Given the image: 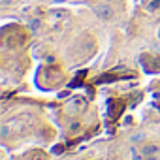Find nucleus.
<instances>
[{"label": "nucleus", "mask_w": 160, "mask_h": 160, "mask_svg": "<svg viewBox=\"0 0 160 160\" xmlns=\"http://www.w3.org/2000/svg\"><path fill=\"white\" fill-rule=\"evenodd\" d=\"M122 109H124V104L122 102H117V100H109L108 102V113H109L111 119H117L122 113Z\"/></svg>", "instance_id": "nucleus-1"}, {"label": "nucleus", "mask_w": 160, "mask_h": 160, "mask_svg": "<svg viewBox=\"0 0 160 160\" xmlns=\"http://www.w3.org/2000/svg\"><path fill=\"white\" fill-rule=\"evenodd\" d=\"M141 64L145 66L147 72H156V70H160V60H158V58H151V62H147V58L141 57Z\"/></svg>", "instance_id": "nucleus-2"}, {"label": "nucleus", "mask_w": 160, "mask_h": 160, "mask_svg": "<svg viewBox=\"0 0 160 160\" xmlns=\"http://www.w3.org/2000/svg\"><path fill=\"white\" fill-rule=\"evenodd\" d=\"M96 13H98L100 17H104V19H111V15H113V12H111L109 6H98V8H96Z\"/></svg>", "instance_id": "nucleus-3"}, {"label": "nucleus", "mask_w": 160, "mask_h": 160, "mask_svg": "<svg viewBox=\"0 0 160 160\" xmlns=\"http://www.w3.org/2000/svg\"><path fill=\"white\" fill-rule=\"evenodd\" d=\"M85 75H87V72H85V70H81V72L77 73V77L72 81V87H79V85H81V81H83V77H85Z\"/></svg>", "instance_id": "nucleus-4"}, {"label": "nucleus", "mask_w": 160, "mask_h": 160, "mask_svg": "<svg viewBox=\"0 0 160 160\" xmlns=\"http://www.w3.org/2000/svg\"><path fill=\"white\" fill-rule=\"evenodd\" d=\"M38 27H40V21H38V19H32V21H30V30H32V32H36V30H38Z\"/></svg>", "instance_id": "nucleus-5"}, {"label": "nucleus", "mask_w": 160, "mask_h": 160, "mask_svg": "<svg viewBox=\"0 0 160 160\" xmlns=\"http://www.w3.org/2000/svg\"><path fill=\"white\" fill-rule=\"evenodd\" d=\"M156 8H160V0H152L149 4V10H156Z\"/></svg>", "instance_id": "nucleus-6"}, {"label": "nucleus", "mask_w": 160, "mask_h": 160, "mask_svg": "<svg viewBox=\"0 0 160 160\" xmlns=\"http://www.w3.org/2000/svg\"><path fill=\"white\" fill-rule=\"evenodd\" d=\"M13 2V0H0V4H2V6H8V4H12Z\"/></svg>", "instance_id": "nucleus-7"}, {"label": "nucleus", "mask_w": 160, "mask_h": 160, "mask_svg": "<svg viewBox=\"0 0 160 160\" xmlns=\"http://www.w3.org/2000/svg\"><path fill=\"white\" fill-rule=\"evenodd\" d=\"M57 2H60V0H57Z\"/></svg>", "instance_id": "nucleus-8"}]
</instances>
